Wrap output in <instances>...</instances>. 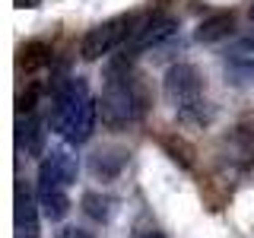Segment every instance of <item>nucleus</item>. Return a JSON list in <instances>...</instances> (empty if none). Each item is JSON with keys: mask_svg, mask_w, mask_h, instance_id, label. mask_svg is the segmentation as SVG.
I'll return each instance as SVG.
<instances>
[{"mask_svg": "<svg viewBox=\"0 0 254 238\" xmlns=\"http://www.w3.org/2000/svg\"><path fill=\"white\" fill-rule=\"evenodd\" d=\"M54 238H92L89 232H86V229H76V226H64L58 235Z\"/></svg>", "mask_w": 254, "mask_h": 238, "instance_id": "16", "label": "nucleus"}, {"mask_svg": "<svg viewBox=\"0 0 254 238\" xmlns=\"http://www.w3.org/2000/svg\"><path fill=\"white\" fill-rule=\"evenodd\" d=\"M51 45H45V42H29V45H22L19 48V67L22 70H38V67H48L51 63Z\"/></svg>", "mask_w": 254, "mask_h": 238, "instance_id": "14", "label": "nucleus"}, {"mask_svg": "<svg viewBox=\"0 0 254 238\" xmlns=\"http://www.w3.org/2000/svg\"><path fill=\"white\" fill-rule=\"evenodd\" d=\"M251 22H254V3H251Z\"/></svg>", "mask_w": 254, "mask_h": 238, "instance_id": "19", "label": "nucleus"}, {"mask_svg": "<svg viewBox=\"0 0 254 238\" xmlns=\"http://www.w3.org/2000/svg\"><path fill=\"white\" fill-rule=\"evenodd\" d=\"M175 29H178V19H175V16H169V13H153V16H146V19L137 22L133 35L127 38V45L121 48V51L130 54V58H137L140 51H146V48L162 45L165 38H172Z\"/></svg>", "mask_w": 254, "mask_h": 238, "instance_id": "5", "label": "nucleus"}, {"mask_svg": "<svg viewBox=\"0 0 254 238\" xmlns=\"http://www.w3.org/2000/svg\"><path fill=\"white\" fill-rule=\"evenodd\" d=\"M16 238H38V197L16 190Z\"/></svg>", "mask_w": 254, "mask_h": 238, "instance_id": "9", "label": "nucleus"}, {"mask_svg": "<svg viewBox=\"0 0 254 238\" xmlns=\"http://www.w3.org/2000/svg\"><path fill=\"white\" fill-rule=\"evenodd\" d=\"M137 16L133 13H124V16H115V19L102 22V26L89 29L83 35V42H79V58L83 60H99L111 54L115 48H124L127 38L133 35V29H137Z\"/></svg>", "mask_w": 254, "mask_h": 238, "instance_id": "4", "label": "nucleus"}, {"mask_svg": "<svg viewBox=\"0 0 254 238\" xmlns=\"http://www.w3.org/2000/svg\"><path fill=\"white\" fill-rule=\"evenodd\" d=\"M140 238H162L159 232H146V235H140Z\"/></svg>", "mask_w": 254, "mask_h": 238, "instance_id": "18", "label": "nucleus"}, {"mask_svg": "<svg viewBox=\"0 0 254 238\" xmlns=\"http://www.w3.org/2000/svg\"><path fill=\"white\" fill-rule=\"evenodd\" d=\"M42 172H48L54 181H61L64 187L67 184H73L76 181V175H79V162H76V156L70 153L67 146H61V149H51V153L45 156V162L38 165Z\"/></svg>", "mask_w": 254, "mask_h": 238, "instance_id": "7", "label": "nucleus"}, {"mask_svg": "<svg viewBox=\"0 0 254 238\" xmlns=\"http://www.w3.org/2000/svg\"><path fill=\"white\" fill-rule=\"evenodd\" d=\"M89 102H92L89 86H86L83 76L58 79V86H54V92H51V130L61 133V137H67L70 127L76 124V118L86 111Z\"/></svg>", "mask_w": 254, "mask_h": 238, "instance_id": "3", "label": "nucleus"}, {"mask_svg": "<svg viewBox=\"0 0 254 238\" xmlns=\"http://www.w3.org/2000/svg\"><path fill=\"white\" fill-rule=\"evenodd\" d=\"M35 197H38V206H42L45 219L51 222H61L64 216L70 213V197H67V187L61 181H54L48 172L38 169V187H35Z\"/></svg>", "mask_w": 254, "mask_h": 238, "instance_id": "6", "label": "nucleus"}, {"mask_svg": "<svg viewBox=\"0 0 254 238\" xmlns=\"http://www.w3.org/2000/svg\"><path fill=\"white\" fill-rule=\"evenodd\" d=\"M95 118H99V102H89V105H86V111L76 118V124L70 127V133H67L64 140H67L70 146H83V143L92 137V130H95Z\"/></svg>", "mask_w": 254, "mask_h": 238, "instance_id": "12", "label": "nucleus"}, {"mask_svg": "<svg viewBox=\"0 0 254 238\" xmlns=\"http://www.w3.org/2000/svg\"><path fill=\"white\" fill-rule=\"evenodd\" d=\"M165 102L178 111L185 121H203V76L194 63H175L162 79Z\"/></svg>", "mask_w": 254, "mask_h": 238, "instance_id": "2", "label": "nucleus"}, {"mask_svg": "<svg viewBox=\"0 0 254 238\" xmlns=\"http://www.w3.org/2000/svg\"><path fill=\"white\" fill-rule=\"evenodd\" d=\"M19 143L32 159L45 156V124L38 115H26V121H19Z\"/></svg>", "mask_w": 254, "mask_h": 238, "instance_id": "11", "label": "nucleus"}, {"mask_svg": "<svg viewBox=\"0 0 254 238\" xmlns=\"http://www.w3.org/2000/svg\"><path fill=\"white\" fill-rule=\"evenodd\" d=\"M238 54H254V32L248 38H242V42H238Z\"/></svg>", "mask_w": 254, "mask_h": 238, "instance_id": "17", "label": "nucleus"}, {"mask_svg": "<svg viewBox=\"0 0 254 238\" xmlns=\"http://www.w3.org/2000/svg\"><path fill=\"white\" fill-rule=\"evenodd\" d=\"M232 29H235V13L232 10H216V13H210L200 26H197L194 38L203 42V45H213V42H222Z\"/></svg>", "mask_w": 254, "mask_h": 238, "instance_id": "10", "label": "nucleus"}, {"mask_svg": "<svg viewBox=\"0 0 254 238\" xmlns=\"http://www.w3.org/2000/svg\"><path fill=\"white\" fill-rule=\"evenodd\" d=\"M79 206H83V213L89 219H95V222H108L111 213H115V200L105 197V194H99V190H86Z\"/></svg>", "mask_w": 254, "mask_h": 238, "instance_id": "13", "label": "nucleus"}, {"mask_svg": "<svg viewBox=\"0 0 254 238\" xmlns=\"http://www.w3.org/2000/svg\"><path fill=\"white\" fill-rule=\"evenodd\" d=\"M146 115V92L133 76H118L108 79L99 99V118L108 130H121V127L140 121Z\"/></svg>", "mask_w": 254, "mask_h": 238, "instance_id": "1", "label": "nucleus"}, {"mask_svg": "<svg viewBox=\"0 0 254 238\" xmlns=\"http://www.w3.org/2000/svg\"><path fill=\"white\" fill-rule=\"evenodd\" d=\"M127 149H118V146H105V149H95L89 156V172L92 178H102V181H111L121 175V169L127 165Z\"/></svg>", "mask_w": 254, "mask_h": 238, "instance_id": "8", "label": "nucleus"}, {"mask_svg": "<svg viewBox=\"0 0 254 238\" xmlns=\"http://www.w3.org/2000/svg\"><path fill=\"white\" fill-rule=\"evenodd\" d=\"M159 143H162L165 153H169L175 162L181 165V169H194V146H190L188 140H181L178 133H162Z\"/></svg>", "mask_w": 254, "mask_h": 238, "instance_id": "15", "label": "nucleus"}]
</instances>
